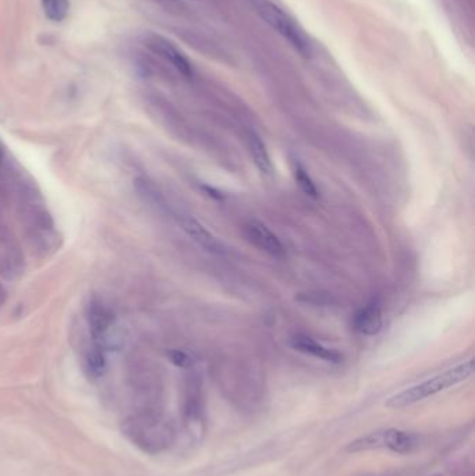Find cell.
<instances>
[{
	"label": "cell",
	"mask_w": 475,
	"mask_h": 476,
	"mask_svg": "<svg viewBox=\"0 0 475 476\" xmlns=\"http://www.w3.org/2000/svg\"><path fill=\"white\" fill-rule=\"evenodd\" d=\"M123 435L148 454L165 451L174 440L171 422L154 411H142L127 417L121 423Z\"/></svg>",
	"instance_id": "obj_1"
},
{
	"label": "cell",
	"mask_w": 475,
	"mask_h": 476,
	"mask_svg": "<svg viewBox=\"0 0 475 476\" xmlns=\"http://www.w3.org/2000/svg\"><path fill=\"white\" fill-rule=\"evenodd\" d=\"M474 372V361L470 360L464 364L457 365L446 372L434 376L419 385L410 389H406L388 400V407L391 408H404L407 405H413L428 397H432L436 393L444 392L449 388H453L464 380H467Z\"/></svg>",
	"instance_id": "obj_2"
},
{
	"label": "cell",
	"mask_w": 475,
	"mask_h": 476,
	"mask_svg": "<svg viewBox=\"0 0 475 476\" xmlns=\"http://www.w3.org/2000/svg\"><path fill=\"white\" fill-rule=\"evenodd\" d=\"M250 3L258 16L271 29H275L284 41H287L294 51H297L303 56H311L312 46L307 35L279 6H276L271 0H250Z\"/></svg>",
	"instance_id": "obj_3"
},
{
	"label": "cell",
	"mask_w": 475,
	"mask_h": 476,
	"mask_svg": "<svg viewBox=\"0 0 475 476\" xmlns=\"http://www.w3.org/2000/svg\"><path fill=\"white\" fill-rule=\"evenodd\" d=\"M417 445H419L417 436H414L413 433L397 429H386L369 433L364 437L354 440L353 443L349 445L347 450L350 452H361L369 450L388 448L399 454H407L411 452Z\"/></svg>",
	"instance_id": "obj_4"
},
{
	"label": "cell",
	"mask_w": 475,
	"mask_h": 476,
	"mask_svg": "<svg viewBox=\"0 0 475 476\" xmlns=\"http://www.w3.org/2000/svg\"><path fill=\"white\" fill-rule=\"evenodd\" d=\"M181 415L186 429L191 436H199L204 432V405L199 388L194 380L189 382L183 398Z\"/></svg>",
	"instance_id": "obj_5"
},
{
	"label": "cell",
	"mask_w": 475,
	"mask_h": 476,
	"mask_svg": "<svg viewBox=\"0 0 475 476\" xmlns=\"http://www.w3.org/2000/svg\"><path fill=\"white\" fill-rule=\"evenodd\" d=\"M148 46L154 52H156L159 56L164 57L183 76H186V77L193 76V66H191L190 60L166 38H162L159 35H151L148 38Z\"/></svg>",
	"instance_id": "obj_6"
},
{
	"label": "cell",
	"mask_w": 475,
	"mask_h": 476,
	"mask_svg": "<svg viewBox=\"0 0 475 476\" xmlns=\"http://www.w3.org/2000/svg\"><path fill=\"white\" fill-rule=\"evenodd\" d=\"M246 234L255 247L272 256H283L286 253L279 237L258 221H251L246 224Z\"/></svg>",
	"instance_id": "obj_7"
},
{
	"label": "cell",
	"mask_w": 475,
	"mask_h": 476,
	"mask_svg": "<svg viewBox=\"0 0 475 476\" xmlns=\"http://www.w3.org/2000/svg\"><path fill=\"white\" fill-rule=\"evenodd\" d=\"M181 228L196 241V244L211 253H224V244L202 224L191 216H183L180 219Z\"/></svg>",
	"instance_id": "obj_8"
},
{
	"label": "cell",
	"mask_w": 475,
	"mask_h": 476,
	"mask_svg": "<svg viewBox=\"0 0 475 476\" xmlns=\"http://www.w3.org/2000/svg\"><path fill=\"white\" fill-rule=\"evenodd\" d=\"M353 328L364 336H375L382 329V309L378 303H369L353 319Z\"/></svg>",
	"instance_id": "obj_9"
},
{
	"label": "cell",
	"mask_w": 475,
	"mask_h": 476,
	"mask_svg": "<svg viewBox=\"0 0 475 476\" xmlns=\"http://www.w3.org/2000/svg\"><path fill=\"white\" fill-rule=\"evenodd\" d=\"M291 347L300 353H304L308 355H312L315 358L324 360L326 363H334L337 364L341 361V354L337 353L336 350L328 348L322 345L321 343L309 338V337L297 336L291 340Z\"/></svg>",
	"instance_id": "obj_10"
},
{
	"label": "cell",
	"mask_w": 475,
	"mask_h": 476,
	"mask_svg": "<svg viewBox=\"0 0 475 476\" xmlns=\"http://www.w3.org/2000/svg\"><path fill=\"white\" fill-rule=\"evenodd\" d=\"M88 325L91 329V335L95 340H99L105 335V332L112 325V313L104 304L92 301L86 312Z\"/></svg>",
	"instance_id": "obj_11"
},
{
	"label": "cell",
	"mask_w": 475,
	"mask_h": 476,
	"mask_svg": "<svg viewBox=\"0 0 475 476\" xmlns=\"http://www.w3.org/2000/svg\"><path fill=\"white\" fill-rule=\"evenodd\" d=\"M249 146H250V152H251L254 163H255V166L258 168V170L261 173H264V174H272L274 166H272L271 156H269V153L266 151L265 143L261 141V138L256 134L250 133V136H249Z\"/></svg>",
	"instance_id": "obj_12"
},
{
	"label": "cell",
	"mask_w": 475,
	"mask_h": 476,
	"mask_svg": "<svg viewBox=\"0 0 475 476\" xmlns=\"http://www.w3.org/2000/svg\"><path fill=\"white\" fill-rule=\"evenodd\" d=\"M293 174H294V178H296L297 184L300 186V188L308 196H311V198H318L319 196V191H318L315 183L312 181V178L309 177L307 170L297 161H293Z\"/></svg>",
	"instance_id": "obj_13"
},
{
	"label": "cell",
	"mask_w": 475,
	"mask_h": 476,
	"mask_svg": "<svg viewBox=\"0 0 475 476\" xmlns=\"http://www.w3.org/2000/svg\"><path fill=\"white\" fill-rule=\"evenodd\" d=\"M85 363H86V369L91 376L99 378L104 375L105 368H106V360H105L101 345H95L94 348L88 351Z\"/></svg>",
	"instance_id": "obj_14"
},
{
	"label": "cell",
	"mask_w": 475,
	"mask_h": 476,
	"mask_svg": "<svg viewBox=\"0 0 475 476\" xmlns=\"http://www.w3.org/2000/svg\"><path fill=\"white\" fill-rule=\"evenodd\" d=\"M45 14L52 21H61L66 19L70 4L69 0H42Z\"/></svg>",
	"instance_id": "obj_15"
},
{
	"label": "cell",
	"mask_w": 475,
	"mask_h": 476,
	"mask_svg": "<svg viewBox=\"0 0 475 476\" xmlns=\"http://www.w3.org/2000/svg\"><path fill=\"white\" fill-rule=\"evenodd\" d=\"M134 187H136V190L139 191V194L145 201H148V202H151L154 205H161L162 203V201H164L162 196L159 194V191H156L155 186L151 181H148L145 178H137L134 181Z\"/></svg>",
	"instance_id": "obj_16"
},
{
	"label": "cell",
	"mask_w": 475,
	"mask_h": 476,
	"mask_svg": "<svg viewBox=\"0 0 475 476\" xmlns=\"http://www.w3.org/2000/svg\"><path fill=\"white\" fill-rule=\"evenodd\" d=\"M169 360L171 364L179 366V368H190L194 364V358L181 350H171L168 353Z\"/></svg>",
	"instance_id": "obj_17"
}]
</instances>
